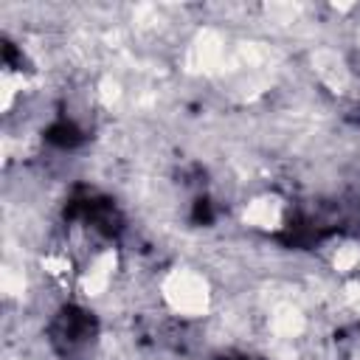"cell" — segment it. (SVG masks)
<instances>
[{
  "label": "cell",
  "mask_w": 360,
  "mask_h": 360,
  "mask_svg": "<svg viewBox=\"0 0 360 360\" xmlns=\"http://www.w3.org/2000/svg\"><path fill=\"white\" fill-rule=\"evenodd\" d=\"M158 295L166 312L180 321H200L214 307V287L208 276L188 264L169 267L158 281Z\"/></svg>",
  "instance_id": "6da1fadb"
},
{
  "label": "cell",
  "mask_w": 360,
  "mask_h": 360,
  "mask_svg": "<svg viewBox=\"0 0 360 360\" xmlns=\"http://www.w3.org/2000/svg\"><path fill=\"white\" fill-rule=\"evenodd\" d=\"M121 267V256L115 248H104L96 256H90V262L84 264V270L79 273V292L87 301H98L110 292L115 276Z\"/></svg>",
  "instance_id": "7a4b0ae2"
},
{
  "label": "cell",
  "mask_w": 360,
  "mask_h": 360,
  "mask_svg": "<svg viewBox=\"0 0 360 360\" xmlns=\"http://www.w3.org/2000/svg\"><path fill=\"white\" fill-rule=\"evenodd\" d=\"M287 222V202L278 194L262 191L242 205V225L259 233H278Z\"/></svg>",
  "instance_id": "3957f363"
},
{
  "label": "cell",
  "mask_w": 360,
  "mask_h": 360,
  "mask_svg": "<svg viewBox=\"0 0 360 360\" xmlns=\"http://www.w3.org/2000/svg\"><path fill=\"white\" fill-rule=\"evenodd\" d=\"M309 65H312V73L315 79L329 90V93H346L352 87V70H349V62L346 56L332 48V45H318L312 53H309Z\"/></svg>",
  "instance_id": "277c9868"
},
{
  "label": "cell",
  "mask_w": 360,
  "mask_h": 360,
  "mask_svg": "<svg viewBox=\"0 0 360 360\" xmlns=\"http://www.w3.org/2000/svg\"><path fill=\"white\" fill-rule=\"evenodd\" d=\"M228 62V42L217 28H202L188 45V65L197 73H219Z\"/></svg>",
  "instance_id": "5b68a950"
},
{
  "label": "cell",
  "mask_w": 360,
  "mask_h": 360,
  "mask_svg": "<svg viewBox=\"0 0 360 360\" xmlns=\"http://www.w3.org/2000/svg\"><path fill=\"white\" fill-rule=\"evenodd\" d=\"M267 329L278 343H295L307 332V315L292 301H276L267 315Z\"/></svg>",
  "instance_id": "8992f818"
},
{
  "label": "cell",
  "mask_w": 360,
  "mask_h": 360,
  "mask_svg": "<svg viewBox=\"0 0 360 360\" xmlns=\"http://www.w3.org/2000/svg\"><path fill=\"white\" fill-rule=\"evenodd\" d=\"M22 87H25L22 73H17V70H11V68L6 65L3 73H0V107H3L6 115H8V112L14 110V104L22 98Z\"/></svg>",
  "instance_id": "52a82bcc"
},
{
  "label": "cell",
  "mask_w": 360,
  "mask_h": 360,
  "mask_svg": "<svg viewBox=\"0 0 360 360\" xmlns=\"http://www.w3.org/2000/svg\"><path fill=\"white\" fill-rule=\"evenodd\" d=\"M329 264L338 276H352L360 267V245L357 242H340L329 253Z\"/></svg>",
  "instance_id": "ba28073f"
},
{
  "label": "cell",
  "mask_w": 360,
  "mask_h": 360,
  "mask_svg": "<svg viewBox=\"0 0 360 360\" xmlns=\"http://www.w3.org/2000/svg\"><path fill=\"white\" fill-rule=\"evenodd\" d=\"M96 98H98V104L101 107H107V110H112V107H118L121 104V98H124V84L115 79V76H101L98 79V84H96Z\"/></svg>",
  "instance_id": "9c48e42d"
},
{
  "label": "cell",
  "mask_w": 360,
  "mask_h": 360,
  "mask_svg": "<svg viewBox=\"0 0 360 360\" xmlns=\"http://www.w3.org/2000/svg\"><path fill=\"white\" fill-rule=\"evenodd\" d=\"M262 14L276 25H295L301 20V6H295V3H267V6H262Z\"/></svg>",
  "instance_id": "30bf717a"
},
{
  "label": "cell",
  "mask_w": 360,
  "mask_h": 360,
  "mask_svg": "<svg viewBox=\"0 0 360 360\" xmlns=\"http://www.w3.org/2000/svg\"><path fill=\"white\" fill-rule=\"evenodd\" d=\"M0 287H3L6 301L22 298V295H25V273L17 270V267H11V264H6L3 273H0Z\"/></svg>",
  "instance_id": "8fae6325"
},
{
  "label": "cell",
  "mask_w": 360,
  "mask_h": 360,
  "mask_svg": "<svg viewBox=\"0 0 360 360\" xmlns=\"http://www.w3.org/2000/svg\"><path fill=\"white\" fill-rule=\"evenodd\" d=\"M39 267H42V273L45 276H51V278H65L68 273H70V259H68V253H59V250H51V253H45L42 259H39Z\"/></svg>",
  "instance_id": "7c38bea8"
},
{
  "label": "cell",
  "mask_w": 360,
  "mask_h": 360,
  "mask_svg": "<svg viewBox=\"0 0 360 360\" xmlns=\"http://www.w3.org/2000/svg\"><path fill=\"white\" fill-rule=\"evenodd\" d=\"M343 301H346V307L360 318V278H349V281L343 284Z\"/></svg>",
  "instance_id": "4fadbf2b"
}]
</instances>
